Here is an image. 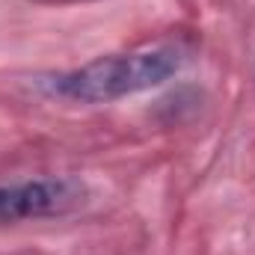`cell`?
<instances>
[{
	"mask_svg": "<svg viewBox=\"0 0 255 255\" xmlns=\"http://www.w3.org/2000/svg\"><path fill=\"white\" fill-rule=\"evenodd\" d=\"M89 187L74 175L0 181V226L42 217H63L83 208Z\"/></svg>",
	"mask_w": 255,
	"mask_h": 255,
	"instance_id": "cell-2",
	"label": "cell"
},
{
	"mask_svg": "<svg viewBox=\"0 0 255 255\" xmlns=\"http://www.w3.org/2000/svg\"><path fill=\"white\" fill-rule=\"evenodd\" d=\"M184 65V54L175 45H157L128 54H107L63 74L45 77V89L74 104H107L125 95H136L166 83Z\"/></svg>",
	"mask_w": 255,
	"mask_h": 255,
	"instance_id": "cell-1",
	"label": "cell"
}]
</instances>
